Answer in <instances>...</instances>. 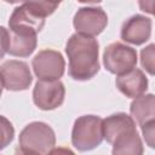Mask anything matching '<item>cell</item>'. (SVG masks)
Returning a JSON list of instances; mask_svg holds the SVG:
<instances>
[{
  "instance_id": "1",
  "label": "cell",
  "mask_w": 155,
  "mask_h": 155,
  "mask_svg": "<svg viewBox=\"0 0 155 155\" xmlns=\"http://www.w3.org/2000/svg\"><path fill=\"white\" fill-rule=\"evenodd\" d=\"M69 59L68 73L78 81H87L99 71V44L97 39L82 34H73L65 45Z\"/></svg>"
},
{
  "instance_id": "2",
  "label": "cell",
  "mask_w": 155,
  "mask_h": 155,
  "mask_svg": "<svg viewBox=\"0 0 155 155\" xmlns=\"http://www.w3.org/2000/svg\"><path fill=\"white\" fill-rule=\"evenodd\" d=\"M59 2L52 1H25L17 6L8 19V30L38 34L46 17L52 15Z\"/></svg>"
},
{
  "instance_id": "3",
  "label": "cell",
  "mask_w": 155,
  "mask_h": 155,
  "mask_svg": "<svg viewBox=\"0 0 155 155\" xmlns=\"http://www.w3.org/2000/svg\"><path fill=\"white\" fill-rule=\"evenodd\" d=\"M102 121L97 115H82L74 122L71 130V144L79 151L96 149L103 142Z\"/></svg>"
},
{
  "instance_id": "4",
  "label": "cell",
  "mask_w": 155,
  "mask_h": 155,
  "mask_svg": "<svg viewBox=\"0 0 155 155\" xmlns=\"http://www.w3.org/2000/svg\"><path fill=\"white\" fill-rule=\"evenodd\" d=\"M56 144V134L51 126L42 121L28 124L19 133V148L46 155Z\"/></svg>"
},
{
  "instance_id": "5",
  "label": "cell",
  "mask_w": 155,
  "mask_h": 155,
  "mask_svg": "<svg viewBox=\"0 0 155 155\" xmlns=\"http://www.w3.org/2000/svg\"><path fill=\"white\" fill-rule=\"evenodd\" d=\"M103 64L111 74H125L136 68L137 51L122 42H113L108 45L103 52Z\"/></svg>"
},
{
  "instance_id": "6",
  "label": "cell",
  "mask_w": 155,
  "mask_h": 155,
  "mask_svg": "<svg viewBox=\"0 0 155 155\" xmlns=\"http://www.w3.org/2000/svg\"><path fill=\"white\" fill-rule=\"evenodd\" d=\"M34 74L39 80L53 81L63 76L65 61L61 52L56 50H41L31 61Z\"/></svg>"
},
{
  "instance_id": "7",
  "label": "cell",
  "mask_w": 155,
  "mask_h": 155,
  "mask_svg": "<svg viewBox=\"0 0 155 155\" xmlns=\"http://www.w3.org/2000/svg\"><path fill=\"white\" fill-rule=\"evenodd\" d=\"M73 24L78 34L93 38L105 29L108 24V16L102 7L85 6L76 11Z\"/></svg>"
},
{
  "instance_id": "8",
  "label": "cell",
  "mask_w": 155,
  "mask_h": 155,
  "mask_svg": "<svg viewBox=\"0 0 155 155\" xmlns=\"http://www.w3.org/2000/svg\"><path fill=\"white\" fill-rule=\"evenodd\" d=\"M0 80L8 91H24L31 85L33 76L25 62L10 59L0 65Z\"/></svg>"
},
{
  "instance_id": "9",
  "label": "cell",
  "mask_w": 155,
  "mask_h": 155,
  "mask_svg": "<svg viewBox=\"0 0 155 155\" xmlns=\"http://www.w3.org/2000/svg\"><path fill=\"white\" fill-rule=\"evenodd\" d=\"M65 88L59 80H38L33 90V102L41 110H53L64 102Z\"/></svg>"
},
{
  "instance_id": "10",
  "label": "cell",
  "mask_w": 155,
  "mask_h": 155,
  "mask_svg": "<svg viewBox=\"0 0 155 155\" xmlns=\"http://www.w3.org/2000/svg\"><path fill=\"white\" fill-rule=\"evenodd\" d=\"M121 39L132 45H143L151 35V19L143 15H133L122 23Z\"/></svg>"
},
{
  "instance_id": "11",
  "label": "cell",
  "mask_w": 155,
  "mask_h": 155,
  "mask_svg": "<svg viewBox=\"0 0 155 155\" xmlns=\"http://www.w3.org/2000/svg\"><path fill=\"white\" fill-rule=\"evenodd\" d=\"M117 90L128 98H137L148 90V78L143 70L133 68L130 71L117 75L115 80Z\"/></svg>"
},
{
  "instance_id": "12",
  "label": "cell",
  "mask_w": 155,
  "mask_h": 155,
  "mask_svg": "<svg viewBox=\"0 0 155 155\" xmlns=\"http://www.w3.org/2000/svg\"><path fill=\"white\" fill-rule=\"evenodd\" d=\"M136 130L134 120L127 115L126 113H116L113 114L102 121V131L103 138L109 143L113 144L116 138L120 136Z\"/></svg>"
},
{
  "instance_id": "13",
  "label": "cell",
  "mask_w": 155,
  "mask_h": 155,
  "mask_svg": "<svg viewBox=\"0 0 155 155\" xmlns=\"http://www.w3.org/2000/svg\"><path fill=\"white\" fill-rule=\"evenodd\" d=\"M36 35L38 34H33V33L8 30L7 53L15 57H21V58L29 57L36 48V44H38Z\"/></svg>"
},
{
  "instance_id": "14",
  "label": "cell",
  "mask_w": 155,
  "mask_h": 155,
  "mask_svg": "<svg viewBox=\"0 0 155 155\" xmlns=\"http://www.w3.org/2000/svg\"><path fill=\"white\" fill-rule=\"evenodd\" d=\"M131 117L138 122L139 126L148 121L155 120V97L153 93L142 94L134 98L130 105Z\"/></svg>"
},
{
  "instance_id": "15",
  "label": "cell",
  "mask_w": 155,
  "mask_h": 155,
  "mask_svg": "<svg viewBox=\"0 0 155 155\" xmlns=\"http://www.w3.org/2000/svg\"><path fill=\"white\" fill-rule=\"evenodd\" d=\"M111 145V155H143L144 151L143 143L137 130L130 131L120 136Z\"/></svg>"
},
{
  "instance_id": "16",
  "label": "cell",
  "mask_w": 155,
  "mask_h": 155,
  "mask_svg": "<svg viewBox=\"0 0 155 155\" xmlns=\"http://www.w3.org/2000/svg\"><path fill=\"white\" fill-rule=\"evenodd\" d=\"M15 138V128L11 121L0 115V150L5 149Z\"/></svg>"
},
{
  "instance_id": "17",
  "label": "cell",
  "mask_w": 155,
  "mask_h": 155,
  "mask_svg": "<svg viewBox=\"0 0 155 155\" xmlns=\"http://www.w3.org/2000/svg\"><path fill=\"white\" fill-rule=\"evenodd\" d=\"M154 51H155V45L150 44L147 47H144L140 52V63L142 67L150 74L154 75Z\"/></svg>"
},
{
  "instance_id": "18",
  "label": "cell",
  "mask_w": 155,
  "mask_h": 155,
  "mask_svg": "<svg viewBox=\"0 0 155 155\" xmlns=\"http://www.w3.org/2000/svg\"><path fill=\"white\" fill-rule=\"evenodd\" d=\"M154 126H155V120L148 121L144 125H142V133L143 137L147 142V144L150 148H154Z\"/></svg>"
},
{
  "instance_id": "19",
  "label": "cell",
  "mask_w": 155,
  "mask_h": 155,
  "mask_svg": "<svg viewBox=\"0 0 155 155\" xmlns=\"http://www.w3.org/2000/svg\"><path fill=\"white\" fill-rule=\"evenodd\" d=\"M8 48V30L0 25V59L7 53Z\"/></svg>"
},
{
  "instance_id": "20",
  "label": "cell",
  "mask_w": 155,
  "mask_h": 155,
  "mask_svg": "<svg viewBox=\"0 0 155 155\" xmlns=\"http://www.w3.org/2000/svg\"><path fill=\"white\" fill-rule=\"evenodd\" d=\"M46 155H75V153H74L73 150H70L69 148L58 147V148L51 149Z\"/></svg>"
},
{
  "instance_id": "21",
  "label": "cell",
  "mask_w": 155,
  "mask_h": 155,
  "mask_svg": "<svg viewBox=\"0 0 155 155\" xmlns=\"http://www.w3.org/2000/svg\"><path fill=\"white\" fill-rule=\"evenodd\" d=\"M15 155H40L33 150H28V149H23V148H18L15 153Z\"/></svg>"
},
{
  "instance_id": "22",
  "label": "cell",
  "mask_w": 155,
  "mask_h": 155,
  "mask_svg": "<svg viewBox=\"0 0 155 155\" xmlns=\"http://www.w3.org/2000/svg\"><path fill=\"white\" fill-rule=\"evenodd\" d=\"M2 84H1V80H0V97H1V94H2Z\"/></svg>"
}]
</instances>
